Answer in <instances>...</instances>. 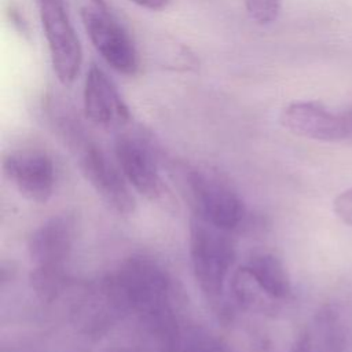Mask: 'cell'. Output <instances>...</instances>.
<instances>
[{
	"label": "cell",
	"instance_id": "obj_1",
	"mask_svg": "<svg viewBox=\"0 0 352 352\" xmlns=\"http://www.w3.org/2000/svg\"><path fill=\"white\" fill-rule=\"evenodd\" d=\"M121 314H133L166 348H180L179 296L166 268L148 256H132L104 278Z\"/></svg>",
	"mask_w": 352,
	"mask_h": 352
},
{
	"label": "cell",
	"instance_id": "obj_2",
	"mask_svg": "<svg viewBox=\"0 0 352 352\" xmlns=\"http://www.w3.org/2000/svg\"><path fill=\"white\" fill-rule=\"evenodd\" d=\"M188 254L197 285L221 320L231 318L230 283L236 252L230 232L192 214L188 227Z\"/></svg>",
	"mask_w": 352,
	"mask_h": 352
},
{
	"label": "cell",
	"instance_id": "obj_15",
	"mask_svg": "<svg viewBox=\"0 0 352 352\" xmlns=\"http://www.w3.org/2000/svg\"><path fill=\"white\" fill-rule=\"evenodd\" d=\"M333 212L338 220L352 226V187L341 191L333 201Z\"/></svg>",
	"mask_w": 352,
	"mask_h": 352
},
{
	"label": "cell",
	"instance_id": "obj_7",
	"mask_svg": "<svg viewBox=\"0 0 352 352\" xmlns=\"http://www.w3.org/2000/svg\"><path fill=\"white\" fill-rule=\"evenodd\" d=\"M77 166L102 202L120 216H129L136 209L131 186L118 164L116 165L102 147L88 135H82L69 147Z\"/></svg>",
	"mask_w": 352,
	"mask_h": 352
},
{
	"label": "cell",
	"instance_id": "obj_5",
	"mask_svg": "<svg viewBox=\"0 0 352 352\" xmlns=\"http://www.w3.org/2000/svg\"><path fill=\"white\" fill-rule=\"evenodd\" d=\"M183 180L195 216L228 232L245 223L248 209L242 197L219 172L184 166Z\"/></svg>",
	"mask_w": 352,
	"mask_h": 352
},
{
	"label": "cell",
	"instance_id": "obj_3",
	"mask_svg": "<svg viewBox=\"0 0 352 352\" xmlns=\"http://www.w3.org/2000/svg\"><path fill=\"white\" fill-rule=\"evenodd\" d=\"M76 235L77 223L72 213L54 214L30 234L28 239V253L33 264L30 282L41 300H54L65 287Z\"/></svg>",
	"mask_w": 352,
	"mask_h": 352
},
{
	"label": "cell",
	"instance_id": "obj_8",
	"mask_svg": "<svg viewBox=\"0 0 352 352\" xmlns=\"http://www.w3.org/2000/svg\"><path fill=\"white\" fill-rule=\"evenodd\" d=\"M114 154L125 179L138 194L166 209L175 206V198L161 173L158 157L144 136L131 132L120 133L114 143Z\"/></svg>",
	"mask_w": 352,
	"mask_h": 352
},
{
	"label": "cell",
	"instance_id": "obj_10",
	"mask_svg": "<svg viewBox=\"0 0 352 352\" xmlns=\"http://www.w3.org/2000/svg\"><path fill=\"white\" fill-rule=\"evenodd\" d=\"M279 122L290 133L315 142L352 139V106L336 111L320 102L296 100L282 109Z\"/></svg>",
	"mask_w": 352,
	"mask_h": 352
},
{
	"label": "cell",
	"instance_id": "obj_6",
	"mask_svg": "<svg viewBox=\"0 0 352 352\" xmlns=\"http://www.w3.org/2000/svg\"><path fill=\"white\" fill-rule=\"evenodd\" d=\"M84 29L100 58L118 74L133 77L140 59L136 45L104 0H78Z\"/></svg>",
	"mask_w": 352,
	"mask_h": 352
},
{
	"label": "cell",
	"instance_id": "obj_17",
	"mask_svg": "<svg viewBox=\"0 0 352 352\" xmlns=\"http://www.w3.org/2000/svg\"><path fill=\"white\" fill-rule=\"evenodd\" d=\"M111 352H125V351H111Z\"/></svg>",
	"mask_w": 352,
	"mask_h": 352
},
{
	"label": "cell",
	"instance_id": "obj_14",
	"mask_svg": "<svg viewBox=\"0 0 352 352\" xmlns=\"http://www.w3.org/2000/svg\"><path fill=\"white\" fill-rule=\"evenodd\" d=\"M246 14L260 26L274 23L282 8V0H242Z\"/></svg>",
	"mask_w": 352,
	"mask_h": 352
},
{
	"label": "cell",
	"instance_id": "obj_13",
	"mask_svg": "<svg viewBox=\"0 0 352 352\" xmlns=\"http://www.w3.org/2000/svg\"><path fill=\"white\" fill-rule=\"evenodd\" d=\"M351 330L337 304L322 305L297 337L292 352H349Z\"/></svg>",
	"mask_w": 352,
	"mask_h": 352
},
{
	"label": "cell",
	"instance_id": "obj_16",
	"mask_svg": "<svg viewBox=\"0 0 352 352\" xmlns=\"http://www.w3.org/2000/svg\"><path fill=\"white\" fill-rule=\"evenodd\" d=\"M129 1L148 11H162L170 3V0H129Z\"/></svg>",
	"mask_w": 352,
	"mask_h": 352
},
{
	"label": "cell",
	"instance_id": "obj_11",
	"mask_svg": "<svg viewBox=\"0 0 352 352\" xmlns=\"http://www.w3.org/2000/svg\"><path fill=\"white\" fill-rule=\"evenodd\" d=\"M6 177L28 201L45 204L55 188V165L51 155L38 147H19L4 153Z\"/></svg>",
	"mask_w": 352,
	"mask_h": 352
},
{
	"label": "cell",
	"instance_id": "obj_12",
	"mask_svg": "<svg viewBox=\"0 0 352 352\" xmlns=\"http://www.w3.org/2000/svg\"><path fill=\"white\" fill-rule=\"evenodd\" d=\"M82 106L87 120L102 129H121L131 120L117 85L96 63H91L85 74Z\"/></svg>",
	"mask_w": 352,
	"mask_h": 352
},
{
	"label": "cell",
	"instance_id": "obj_4",
	"mask_svg": "<svg viewBox=\"0 0 352 352\" xmlns=\"http://www.w3.org/2000/svg\"><path fill=\"white\" fill-rule=\"evenodd\" d=\"M230 294L236 305L252 314L275 315L293 296L283 261L270 252H256L231 278Z\"/></svg>",
	"mask_w": 352,
	"mask_h": 352
},
{
	"label": "cell",
	"instance_id": "obj_9",
	"mask_svg": "<svg viewBox=\"0 0 352 352\" xmlns=\"http://www.w3.org/2000/svg\"><path fill=\"white\" fill-rule=\"evenodd\" d=\"M38 15L52 70L60 84L70 85L82 65V47L70 16L69 0H38Z\"/></svg>",
	"mask_w": 352,
	"mask_h": 352
}]
</instances>
